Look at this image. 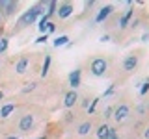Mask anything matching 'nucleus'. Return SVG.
Returning <instances> with one entry per match:
<instances>
[{
	"label": "nucleus",
	"mask_w": 149,
	"mask_h": 139,
	"mask_svg": "<svg viewBox=\"0 0 149 139\" xmlns=\"http://www.w3.org/2000/svg\"><path fill=\"white\" fill-rule=\"evenodd\" d=\"M90 71L93 76H104L106 71H108V61H106L104 58H93L91 63H90Z\"/></svg>",
	"instance_id": "2"
},
{
	"label": "nucleus",
	"mask_w": 149,
	"mask_h": 139,
	"mask_svg": "<svg viewBox=\"0 0 149 139\" xmlns=\"http://www.w3.org/2000/svg\"><path fill=\"white\" fill-rule=\"evenodd\" d=\"M101 41H102V43H106V41H110V35H108V34L101 35Z\"/></svg>",
	"instance_id": "32"
},
{
	"label": "nucleus",
	"mask_w": 149,
	"mask_h": 139,
	"mask_svg": "<svg viewBox=\"0 0 149 139\" xmlns=\"http://www.w3.org/2000/svg\"><path fill=\"white\" fill-rule=\"evenodd\" d=\"M13 111H15V104H13V102H9V104H4L2 108H0V117H2V119H8L9 115L13 113Z\"/></svg>",
	"instance_id": "15"
},
{
	"label": "nucleus",
	"mask_w": 149,
	"mask_h": 139,
	"mask_svg": "<svg viewBox=\"0 0 149 139\" xmlns=\"http://www.w3.org/2000/svg\"><path fill=\"white\" fill-rule=\"evenodd\" d=\"M99 100H101V98H93V100H91V104L88 106V115H93V113H95V109H97V104H99Z\"/></svg>",
	"instance_id": "21"
},
{
	"label": "nucleus",
	"mask_w": 149,
	"mask_h": 139,
	"mask_svg": "<svg viewBox=\"0 0 149 139\" xmlns=\"http://www.w3.org/2000/svg\"><path fill=\"white\" fill-rule=\"evenodd\" d=\"M8 45H9L8 37H0V54H4L8 50Z\"/></svg>",
	"instance_id": "22"
},
{
	"label": "nucleus",
	"mask_w": 149,
	"mask_h": 139,
	"mask_svg": "<svg viewBox=\"0 0 149 139\" xmlns=\"http://www.w3.org/2000/svg\"><path fill=\"white\" fill-rule=\"evenodd\" d=\"M112 11H114V6H104V8H102L99 13H97L95 22H104L106 19H108V17L112 15Z\"/></svg>",
	"instance_id": "10"
},
{
	"label": "nucleus",
	"mask_w": 149,
	"mask_h": 139,
	"mask_svg": "<svg viewBox=\"0 0 149 139\" xmlns=\"http://www.w3.org/2000/svg\"><path fill=\"white\" fill-rule=\"evenodd\" d=\"M19 4L11 2V0H0V15L2 17H11L13 13L17 11Z\"/></svg>",
	"instance_id": "3"
},
{
	"label": "nucleus",
	"mask_w": 149,
	"mask_h": 139,
	"mask_svg": "<svg viewBox=\"0 0 149 139\" xmlns=\"http://www.w3.org/2000/svg\"><path fill=\"white\" fill-rule=\"evenodd\" d=\"M28 65H30V59H28L26 56H22V58L17 61V65H15L17 74H24V72H26V69H28Z\"/></svg>",
	"instance_id": "13"
},
{
	"label": "nucleus",
	"mask_w": 149,
	"mask_h": 139,
	"mask_svg": "<svg viewBox=\"0 0 149 139\" xmlns=\"http://www.w3.org/2000/svg\"><path fill=\"white\" fill-rule=\"evenodd\" d=\"M143 137L149 139V128H146V132H143Z\"/></svg>",
	"instance_id": "34"
},
{
	"label": "nucleus",
	"mask_w": 149,
	"mask_h": 139,
	"mask_svg": "<svg viewBox=\"0 0 149 139\" xmlns=\"http://www.w3.org/2000/svg\"><path fill=\"white\" fill-rule=\"evenodd\" d=\"M37 139H47V137H45V136H43V137H37Z\"/></svg>",
	"instance_id": "37"
},
{
	"label": "nucleus",
	"mask_w": 149,
	"mask_h": 139,
	"mask_svg": "<svg viewBox=\"0 0 149 139\" xmlns=\"http://www.w3.org/2000/svg\"><path fill=\"white\" fill-rule=\"evenodd\" d=\"M71 120H73V113L67 111V113H65V122H71Z\"/></svg>",
	"instance_id": "31"
},
{
	"label": "nucleus",
	"mask_w": 149,
	"mask_h": 139,
	"mask_svg": "<svg viewBox=\"0 0 149 139\" xmlns=\"http://www.w3.org/2000/svg\"><path fill=\"white\" fill-rule=\"evenodd\" d=\"M52 45L56 46V48H62V46H67V45H69V35H60V37H56Z\"/></svg>",
	"instance_id": "17"
},
{
	"label": "nucleus",
	"mask_w": 149,
	"mask_h": 139,
	"mask_svg": "<svg viewBox=\"0 0 149 139\" xmlns=\"http://www.w3.org/2000/svg\"><path fill=\"white\" fill-rule=\"evenodd\" d=\"M36 89V83H28V87H24L22 89V93H28V91H34Z\"/></svg>",
	"instance_id": "29"
},
{
	"label": "nucleus",
	"mask_w": 149,
	"mask_h": 139,
	"mask_svg": "<svg viewBox=\"0 0 149 139\" xmlns=\"http://www.w3.org/2000/svg\"><path fill=\"white\" fill-rule=\"evenodd\" d=\"M73 11H74L73 4L71 2H63V4H60V6H58V9H56V15H58L60 19H67V17L73 15Z\"/></svg>",
	"instance_id": "7"
},
{
	"label": "nucleus",
	"mask_w": 149,
	"mask_h": 139,
	"mask_svg": "<svg viewBox=\"0 0 149 139\" xmlns=\"http://www.w3.org/2000/svg\"><path fill=\"white\" fill-rule=\"evenodd\" d=\"M91 128H93L91 120H84V122H80V124L77 126V133H78V136H90Z\"/></svg>",
	"instance_id": "12"
},
{
	"label": "nucleus",
	"mask_w": 149,
	"mask_h": 139,
	"mask_svg": "<svg viewBox=\"0 0 149 139\" xmlns=\"http://www.w3.org/2000/svg\"><path fill=\"white\" fill-rule=\"evenodd\" d=\"M6 139H19V137H15V136H9V137H6Z\"/></svg>",
	"instance_id": "35"
},
{
	"label": "nucleus",
	"mask_w": 149,
	"mask_h": 139,
	"mask_svg": "<svg viewBox=\"0 0 149 139\" xmlns=\"http://www.w3.org/2000/svg\"><path fill=\"white\" fill-rule=\"evenodd\" d=\"M136 67H138V56L130 54V56H127V58L123 59V71L125 72H132Z\"/></svg>",
	"instance_id": "8"
},
{
	"label": "nucleus",
	"mask_w": 149,
	"mask_h": 139,
	"mask_svg": "<svg viewBox=\"0 0 149 139\" xmlns=\"http://www.w3.org/2000/svg\"><path fill=\"white\" fill-rule=\"evenodd\" d=\"M34 115H30V113H26V115H22L21 120H19V132H30L32 128H34Z\"/></svg>",
	"instance_id": "6"
},
{
	"label": "nucleus",
	"mask_w": 149,
	"mask_h": 139,
	"mask_svg": "<svg viewBox=\"0 0 149 139\" xmlns=\"http://www.w3.org/2000/svg\"><path fill=\"white\" fill-rule=\"evenodd\" d=\"M114 89H116V85H114V83H112V85H108V87H106V91L102 93V96H104V98H106V96L114 95Z\"/></svg>",
	"instance_id": "23"
},
{
	"label": "nucleus",
	"mask_w": 149,
	"mask_h": 139,
	"mask_svg": "<svg viewBox=\"0 0 149 139\" xmlns=\"http://www.w3.org/2000/svg\"><path fill=\"white\" fill-rule=\"evenodd\" d=\"M130 115V108L127 104H119L118 108H114V113H112V117H114L118 122H123V120H127V117Z\"/></svg>",
	"instance_id": "4"
},
{
	"label": "nucleus",
	"mask_w": 149,
	"mask_h": 139,
	"mask_svg": "<svg viewBox=\"0 0 149 139\" xmlns=\"http://www.w3.org/2000/svg\"><path fill=\"white\" fill-rule=\"evenodd\" d=\"M147 39H149V34H147V32H146V34L142 35V41H147Z\"/></svg>",
	"instance_id": "33"
},
{
	"label": "nucleus",
	"mask_w": 149,
	"mask_h": 139,
	"mask_svg": "<svg viewBox=\"0 0 149 139\" xmlns=\"http://www.w3.org/2000/svg\"><path fill=\"white\" fill-rule=\"evenodd\" d=\"M47 41H49V35L43 34V35H39V37L36 39V43H37V45H43V43H47Z\"/></svg>",
	"instance_id": "25"
},
{
	"label": "nucleus",
	"mask_w": 149,
	"mask_h": 139,
	"mask_svg": "<svg viewBox=\"0 0 149 139\" xmlns=\"http://www.w3.org/2000/svg\"><path fill=\"white\" fill-rule=\"evenodd\" d=\"M80 82H82V71L80 69H74V71L69 72V87H71V91H77L80 87Z\"/></svg>",
	"instance_id": "5"
},
{
	"label": "nucleus",
	"mask_w": 149,
	"mask_h": 139,
	"mask_svg": "<svg viewBox=\"0 0 149 139\" xmlns=\"http://www.w3.org/2000/svg\"><path fill=\"white\" fill-rule=\"evenodd\" d=\"M49 22H50V17L47 15V13H45V15H41L39 19H37V28H39L41 35L47 34V24H49Z\"/></svg>",
	"instance_id": "14"
},
{
	"label": "nucleus",
	"mask_w": 149,
	"mask_h": 139,
	"mask_svg": "<svg viewBox=\"0 0 149 139\" xmlns=\"http://www.w3.org/2000/svg\"><path fill=\"white\" fill-rule=\"evenodd\" d=\"M112 113H114V108H106L102 115H104V119H108V117H112Z\"/></svg>",
	"instance_id": "28"
},
{
	"label": "nucleus",
	"mask_w": 149,
	"mask_h": 139,
	"mask_svg": "<svg viewBox=\"0 0 149 139\" xmlns=\"http://www.w3.org/2000/svg\"><path fill=\"white\" fill-rule=\"evenodd\" d=\"M50 61H52V58H50V54H45V61H43V67H41V76H47L49 74V69H50Z\"/></svg>",
	"instance_id": "18"
},
{
	"label": "nucleus",
	"mask_w": 149,
	"mask_h": 139,
	"mask_svg": "<svg viewBox=\"0 0 149 139\" xmlns=\"http://www.w3.org/2000/svg\"><path fill=\"white\" fill-rule=\"evenodd\" d=\"M2 98H4V93H2V91H0V100H2Z\"/></svg>",
	"instance_id": "36"
},
{
	"label": "nucleus",
	"mask_w": 149,
	"mask_h": 139,
	"mask_svg": "<svg viewBox=\"0 0 149 139\" xmlns=\"http://www.w3.org/2000/svg\"><path fill=\"white\" fill-rule=\"evenodd\" d=\"M56 9H58V2H47V15L49 17H52L54 13H56Z\"/></svg>",
	"instance_id": "19"
},
{
	"label": "nucleus",
	"mask_w": 149,
	"mask_h": 139,
	"mask_svg": "<svg viewBox=\"0 0 149 139\" xmlns=\"http://www.w3.org/2000/svg\"><path fill=\"white\" fill-rule=\"evenodd\" d=\"M132 17H134V9H132V8H129L127 11L121 15V19H119V28H127V26H129V22L132 21Z\"/></svg>",
	"instance_id": "11"
},
{
	"label": "nucleus",
	"mask_w": 149,
	"mask_h": 139,
	"mask_svg": "<svg viewBox=\"0 0 149 139\" xmlns=\"http://www.w3.org/2000/svg\"><path fill=\"white\" fill-rule=\"evenodd\" d=\"M106 139H118V130L110 126V132H108V137H106Z\"/></svg>",
	"instance_id": "26"
},
{
	"label": "nucleus",
	"mask_w": 149,
	"mask_h": 139,
	"mask_svg": "<svg viewBox=\"0 0 149 139\" xmlns=\"http://www.w3.org/2000/svg\"><path fill=\"white\" fill-rule=\"evenodd\" d=\"M108 132H110V126L104 122V124H101V126L97 128L95 136H97V139H106V137H108Z\"/></svg>",
	"instance_id": "16"
},
{
	"label": "nucleus",
	"mask_w": 149,
	"mask_h": 139,
	"mask_svg": "<svg viewBox=\"0 0 149 139\" xmlns=\"http://www.w3.org/2000/svg\"><path fill=\"white\" fill-rule=\"evenodd\" d=\"M77 100H78V93L77 91H67L65 96H63V106L69 109V108H73V106L77 104Z\"/></svg>",
	"instance_id": "9"
},
{
	"label": "nucleus",
	"mask_w": 149,
	"mask_h": 139,
	"mask_svg": "<svg viewBox=\"0 0 149 139\" xmlns=\"http://www.w3.org/2000/svg\"><path fill=\"white\" fill-rule=\"evenodd\" d=\"M136 111H138V115H143V113L147 111V106H146V104H140L138 108H136Z\"/></svg>",
	"instance_id": "27"
},
{
	"label": "nucleus",
	"mask_w": 149,
	"mask_h": 139,
	"mask_svg": "<svg viewBox=\"0 0 149 139\" xmlns=\"http://www.w3.org/2000/svg\"><path fill=\"white\" fill-rule=\"evenodd\" d=\"M41 15H43V11H41V4H36V6H32L30 9H26V11L22 13L21 17H19L17 26H19V28H26V26L34 24V22H36Z\"/></svg>",
	"instance_id": "1"
},
{
	"label": "nucleus",
	"mask_w": 149,
	"mask_h": 139,
	"mask_svg": "<svg viewBox=\"0 0 149 139\" xmlns=\"http://www.w3.org/2000/svg\"><path fill=\"white\" fill-rule=\"evenodd\" d=\"M2 19H4V17H2V15H0V22H2Z\"/></svg>",
	"instance_id": "38"
},
{
	"label": "nucleus",
	"mask_w": 149,
	"mask_h": 139,
	"mask_svg": "<svg viewBox=\"0 0 149 139\" xmlns=\"http://www.w3.org/2000/svg\"><path fill=\"white\" fill-rule=\"evenodd\" d=\"M140 96H143V95H147V91H149V78H146L143 80V83H140Z\"/></svg>",
	"instance_id": "20"
},
{
	"label": "nucleus",
	"mask_w": 149,
	"mask_h": 139,
	"mask_svg": "<svg viewBox=\"0 0 149 139\" xmlns=\"http://www.w3.org/2000/svg\"><path fill=\"white\" fill-rule=\"evenodd\" d=\"M147 111H149V104H147Z\"/></svg>",
	"instance_id": "39"
},
{
	"label": "nucleus",
	"mask_w": 149,
	"mask_h": 139,
	"mask_svg": "<svg viewBox=\"0 0 149 139\" xmlns=\"http://www.w3.org/2000/svg\"><path fill=\"white\" fill-rule=\"evenodd\" d=\"M54 32H56V24L54 22H49V24H47V35L54 34Z\"/></svg>",
	"instance_id": "24"
},
{
	"label": "nucleus",
	"mask_w": 149,
	"mask_h": 139,
	"mask_svg": "<svg viewBox=\"0 0 149 139\" xmlns=\"http://www.w3.org/2000/svg\"><path fill=\"white\" fill-rule=\"evenodd\" d=\"M138 24H140V19H132L129 26H132V28H138Z\"/></svg>",
	"instance_id": "30"
}]
</instances>
